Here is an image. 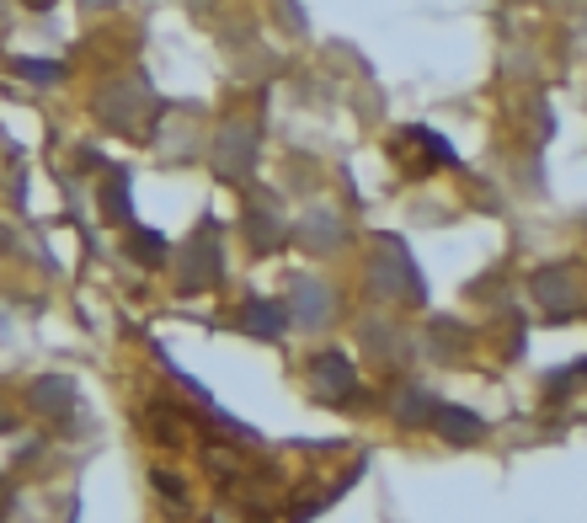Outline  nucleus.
<instances>
[{
    "mask_svg": "<svg viewBox=\"0 0 587 523\" xmlns=\"http://www.w3.org/2000/svg\"><path fill=\"white\" fill-rule=\"evenodd\" d=\"M246 326H257V331L273 337V331H283V315H278L273 305H251V310H246Z\"/></svg>",
    "mask_w": 587,
    "mask_h": 523,
    "instance_id": "f257e3e1",
    "label": "nucleus"
}]
</instances>
